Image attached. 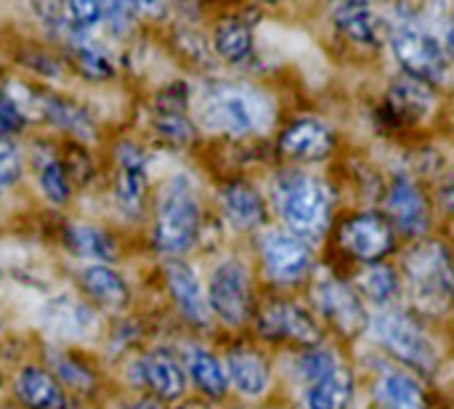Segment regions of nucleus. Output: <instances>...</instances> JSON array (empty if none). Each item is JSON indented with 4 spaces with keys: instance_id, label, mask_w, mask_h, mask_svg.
<instances>
[{
    "instance_id": "nucleus-1",
    "label": "nucleus",
    "mask_w": 454,
    "mask_h": 409,
    "mask_svg": "<svg viewBox=\"0 0 454 409\" xmlns=\"http://www.w3.org/2000/svg\"><path fill=\"white\" fill-rule=\"evenodd\" d=\"M197 117L207 130L229 136H253L271 128L274 101L253 85L215 83L202 90Z\"/></svg>"
},
{
    "instance_id": "nucleus-2",
    "label": "nucleus",
    "mask_w": 454,
    "mask_h": 409,
    "mask_svg": "<svg viewBox=\"0 0 454 409\" xmlns=\"http://www.w3.org/2000/svg\"><path fill=\"white\" fill-rule=\"evenodd\" d=\"M274 205L279 218L295 237L317 240L330 221L327 186L303 170H285L282 176H277Z\"/></svg>"
},
{
    "instance_id": "nucleus-3",
    "label": "nucleus",
    "mask_w": 454,
    "mask_h": 409,
    "mask_svg": "<svg viewBox=\"0 0 454 409\" xmlns=\"http://www.w3.org/2000/svg\"><path fill=\"white\" fill-rule=\"evenodd\" d=\"M200 234V205L186 176L170 178L157 200L154 248L165 256L186 253Z\"/></svg>"
},
{
    "instance_id": "nucleus-4",
    "label": "nucleus",
    "mask_w": 454,
    "mask_h": 409,
    "mask_svg": "<svg viewBox=\"0 0 454 409\" xmlns=\"http://www.w3.org/2000/svg\"><path fill=\"white\" fill-rule=\"evenodd\" d=\"M412 301L428 314H444L454 303V269L447 250L436 242L420 245L404 258Z\"/></svg>"
},
{
    "instance_id": "nucleus-5",
    "label": "nucleus",
    "mask_w": 454,
    "mask_h": 409,
    "mask_svg": "<svg viewBox=\"0 0 454 409\" xmlns=\"http://www.w3.org/2000/svg\"><path fill=\"white\" fill-rule=\"evenodd\" d=\"M391 48L407 75L420 80H444L447 77V53L442 43L420 29L412 21H399L391 32Z\"/></svg>"
},
{
    "instance_id": "nucleus-6",
    "label": "nucleus",
    "mask_w": 454,
    "mask_h": 409,
    "mask_svg": "<svg viewBox=\"0 0 454 409\" xmlns=\"http://www.w3.org/2000/svg\"><path fill=\"white\" fill-rule=\"evenodd\" d=\"M372 330H375V338L391 354H396V359H402L404 365H410V367H415L420 373H431L434 370V365H436L434 343L404 314H380L375 319Z\"/></svg>"
},
{
    "instance_id": "nucleus-7",
    "label": "nucleus",
    "mask_w": 454,
    "mask_h": 409,
    "mask_svg": "<svg viewBox=\"0 0 454 409\" xmlns=\"http://www.w3.org/2000/svg\"><path fill=\"white\" fill-rule=\"evenodd\" d=\"M207 303L210 311L223 325H242L250 314V282L247 271L237 261H223L210 277L207 285Z\"/></svg>"
},
{
    "instance_id": "nucleus-8",
    "label": "nucleus",
    "mask_w": 454,
    "mask_h": 409,
    "mask_svg": "<svg viewBox=\"0 0 454 409\" xmlns=\"http://www.w3.org/2000/svg\"><path fill=\"white\" fill-rule=\"evenodd\" d=\"M261 258L266 274L282 285L303 279L311 266V250L306 242L285 232H266L261 237Z\"/></svg>"
},
{
    "instance_id": "nucleus-9",
    "label": "nucleus",
    "mask_w": 454,
    "mask_h": 409,
    "mask_svg": "<svg viewBox=\"0 0 454 409\" xmlns=\"http://www.w3.org/2000/svg\"><path fill=\"white\" fill-rule=\"evenodd\" d=\"M146 194V154L130 141L117 146V181H114V202L122 216L138 218L144 210Z\"/></svg>"
},
{
    "instance_id": "nucleus-10",
    "label": "nucleus",
    "mask_w": 454,
    "mask_h": 409,
    "mask_svg": "<svg viewBox=\"0 0 454 409\" xmlns=\"http://www.w3.org/2000/svg\"><path fill=\"white\" fill-rule=\"evenodd\" d=\"M258 330L266 338L274 341H298V343H317L319 341V327L314 325V319L295 303H285L277 301L271 306H266L258 317Z\"/></svg>"
},
{
    "instance_id": "nucleus-11",
    "label": "nucleus",
    "mask_w": 454,
    "mask_h": 409,
    "mask_svg": "<svg viewBox=\"0 0 454 409\" xmlns=\"http://www.w3.org/2000/svg\"><path fill=\"white\" fill-rule=\"evenodd\" d=\"M165 279H168L170 295H173L181 317L192 325H200V327L207 325L210 322V303H207V295L202 293L197 274L186 263L170 261L165 269Z\"/></svg>"
},
{
    "instance_id": "nucleus-12",
    "label": "nucleus",
    "mask_w": 454,
    "mask_h": 409,
    "mask_svg": "<svg viewBox=\"0 0 454 409\" xmlns=\"http://www.w3.org/2000/svg\"><path fill=\"white\" fill-rule=\"evenodd\" d=\"M279 149L293 157V160H322L330 154L333 149V133L325 122L314 120V117H303V120H295L285 133H282V141H279Z\"/></svg>"
},
{
    "instance_id": "nucleus-13",
    "label": "nucleus",
    "mask_w": 454,
    "mask_h": 409,
    "mask_svg": "<svg viewBox=\"0 0 454 409\" xmlns=\"http://www.w3.org/2000/svg\"><path fill=\"white\" fill-rule=\"evenodd\" d=\"M314 298H317L319 311H322L327 319H333L343 333H356V330L364 325V311H362L356 295H354L346 285H340L338 279L325 277V279L317 285Z\"/></svg>"
},
{
    "instance_id": "nucleus-14",
    "label": "nucleus",
    "mask_w": 454,
    "mask_h": 409,
    "mask_svg": "<svg viewBox=\"0 0 454 409\" xmlns=\"http://www.w3.org/2000/svg\"><path fill=\"white\" fill-rule=\"evenodd\" d=\"M138 381L160 399H178L186 391V375L168 351H152L136 365Z\"/></svg>"
},
{
    "instance_id": "nucleus-15",
    "label": "nucleus",
    "mask_w": 454,
    "mask_h": 409,
    "mask_svg": "<svg viewBox=\"0 0 454 409\" xmlns=\"http://www.w3.org/2000/svg\"><path fill=\"white\" fill-rule=\"evenodd\" d=\"M154 130L168 144H189L194 138V125L186 114V93L181 85L168 88L154 101Z\"/></svg>"
},
{
    "instance_id": "nucleus-16",
    "label": "nucleus",
    "mask_w": 454,
    "mask_h": 409,
    "mask_svg": "<svg viewBox=\"0 0 454 409\" xmlns=\"http://www.w3.org/2000/svg\"><path fill=\"white\" fill-rule=\"evenodd\" d=\"M391 226L378 216H359L343 226V245L362 261H378L391 248Z\"/></svg>"
},
{
    "instance_id": "nucleus-17",
    "label": "nucleus",
    "mask_w": 454,
    "mask_h": 409,
    "mask_svg": "<svg viewBox=\"0 0 454 409\" xmlns=\"http://www.w3.org/2000/svg\"><path fill=\"white\" fill-rule=\"evenodd\" d=\"M388 101L396 114H402L404 120H412V122L428 117L436 106V96H434L428 80H420L415 75L396 77L388 90Z\"/></svg>"
},
{
    "instance_id": "nucleus-18",
    "label": "nucleus",
    "mask_w": 454,
    "mask_h": 409,
    "mask_svg": "<svg viewBox=\"0 0 454 409\" xmlns=\"http://www.w3.org/2000/svg\"><path fill=\"white\" fill-rule=\"evenodd\" d=\"M16 397L27 409H67V397L51 373L27 367L16 378Z\"/></svg>"
},
{
    "instance_id": "nucleus-19",
    "label": "nucleus",
    "mask_w": 454,
    "mask_h": 409,
    "mask_svg": "<svg viewBox=\"0 0 454 409\" xmlns=\"http://www.w3.org/2000/svg\"><path fill=\"white\" fill-rule=\"evenodd\" d=\"M388 210L394 216V221L407 232V234H420L426 232L428 226V208H426V200L420 194V189L407 181V178H399L388 194Z\"/></svg>"
},
{
    "instance_id": "nucleus-20",
    "label": "nucleus",
    "mask_w": 454,
    "mask_h": 409,
    "mask_svg": "<svg viewBox=\"0 0 454 409\" xmlns=\"http://www.w3.org/2000/svg\"><path fill=\"white\" fill-rule=\"evenodd\" d=\"M85 293L106 311H122L130 301L125 279L109 266H88L80 277Z\"/></svg>"
},
{
    "instance_id": "nucleus-21",
    "label": "nucleus",
    "mask_w": 454,
    "mask_h": 409,
    "mask_svg": "<svg viewBox=\"0 0 454 409\" xmlns=\"http://www.w3.org/2000/svg\"><path fill=\"white\" fill-rule=\"evenodd\" d=\"M43 319H45L48 330H53L56 335H64V338H85L88 333L96 330L93 314L74 298H53L45 306Z\"/></svg>"
},
{
    "instance_id": "nucleus-22",
    "label": "nucleus",
    "mask_w": 454,
    "mask_h": 409,
    "mask_svg": "<svg viewBox=\"0 0 454 409\" xmlns=\"http://www.w3.org/2000/svg\"><path fill=\"white\" fill-rule=\"evenodd\" d=\"M226 381L242 394V397H261L269 389V367L266 362L253 351H234L226 359Z\"/></svg>"
},
{
    "instance_id": "nucleus-23",
    "label": "nucleus",
    "mask_w": 454,
    "mask_h": 409,
    "mask_svg": "<svg viewBox=\"0 0 454 409\" xmlns=\"http://www.w3.org/2000/svg\"><path fill=\"white\" fill-rule=\"evenodd\" d=\"M335 24L346 37L362 45H375L380 37V21L370 11L367 0H338Z\"/></svg>"
},
{
    "instance_id": "nucleus-24",
    "label": "nucleus",
    "mask_w": 454,
    "mask_h": 409,
    "mask_svg": "<svg viewBox=\"0 0 454 409\" xmlns=\"http://www.w3.org/2000/svg\"><path fill=\"white\" fill-rule=\"evenodd\" d=\"M351 391H354L351 375L346 373L343 365H338L309 383L306 405L309 409H346L351 402Z\"/></svg>"
},
{
    "instance_id": "nucleus-25",
    "label": "nucleus",
    "mask_w": 454,
    "mask_h": 409,
    "mask_svg": "<svg viewBox=\"0 0 454 409\" xmlns=\"http://www.w3.org/2000/svg\"><path fill=\"white\" fill-rule=\"evenodd\" d=\"M221 208L237 229H253L263 221V200L247 184H229L221 192Z\"/></svg>"
},
{
    "instance_id": "nucleus-26",
    "label": "nucleus",
    "mask_w": 454,
    "mask_h": 409,
    "mask_svg": "<svg viewBox=\"0 0 454 409\" xmlns=\"http://www.w3.org/2000/svg\"><path fill=\"white\" fill-rule=\"evenodd\" d=\"M186 373L192 375L194 386L202 394H207L213 399H221L226 394V386H229L226 370L221 367V362L210 351H205V349H189L186 351Z\"/></svg>"
},
{
    "instance_id": "nucleus-27",
    "label": "nucleus",
    "mask_w": 454,
    "mask_h": 409,
    "mask_svg": "<svg viewBox=\"0 0 454 409\" xmlns=\"http://www.w3.org/2000/svg\"><path fill=\"white\" fill-rule=\"evenodd\" d=\"M215 51L229 64H245L253 56V32L239 19H226L215 27L213 35Z\"/></svg>"
},
{
    "instance_id": "nucleus-28",
    "label": "nucleus",
    "mask_w": 454,
    "mask_h": 409,
    "mask_svg": "<svg viewBox=\"0 0 454 409\" xmlns=\"http://www.w3.org/2000/svg\"><path fill=\"white\" fill-rule=\"evenodd\" d=\"M40 112L45 114L48 122H53L56 128L67 130V133H74L80 138L85 136H93V122L88 117V112L67 98H59V96H43L40 98Z\"/></svg>"
},
{
    "instance_id": "nucleus-29",
    "label": "nucleus",
    "mask_w": 454,
    "mask_h": 409,
    "mask_svg": "<svg viewBox=\"0 0 454 409\" xmlns=\"http://www.w3.org/2000/svg\"><path fill=\"white\" fill-rule=\"evenodd\" d=\"M67 242H69L72 253H77L82 258H96V261H114L117 258L114 240L90 224H72L67 229Z\"/></svg>"
},
{
    "instance_id": "nucleus-30",
    "label": "nucleus",
    "mask_w": 454,
    "mask_h": 409,
    "mask_svg": "<svg viewBox=\"0 0 454 409\" xmlns=\"http://www.w3.org/2000/svg\"><path fill=\"white\" fill-rule=\"evenodd\" d=\"M378 399L383 409H426L420 386L402 373H386L378 383Z\"/></svg>"
},
{
    "instance_id": "nucleus-31",
    "label": "nucleus",
    "mask_w": 454,
    "mask_h": 409,
    "mask_svg": "<svg viewBox=\"0 0 454 409\" xmlns=\"http://www.w3.org/2000/svg\"><path fill=\"white\" fill-rule=\"evenodd\" d=\"M35 170H37V184L43 189V194L53 202V205H64L69 200V178H67V168L51 154L40 149L35 152Z\"/></svg>"
},
{
    "instance_id": "nucleus-32",
    "label": "nucleus",
    "mask_w": 454,
    "mask_h": 409,
    "mask_svg": "<svg viewBox=\"0 0 454 409\" xmlns=\"http://www.w3.org/2000/svg\"><path fill=\"white\" fill-rule=\"evenodd\" d=\"M72 59H74V67L80 69V75L88 77V80H109V77H114L112 56L96 43H77L74 51H72Z\"/></svg>"
},
{
    "instance_id": "nucleus-33",
    "label": "nucleus",
    "mask_w": 454,
    "mask_h": 409,
    "mask_svg": "<svg viewBox=\"0 0 454 409\" xmlns=\"http://www.w3.org/2000/svg\"><path fill=\"white\" fill-rule=\"evenodd\" d=\"M61 19L72 29H90L104 19V0H61Z\"/></svg>"
},
{
    "instance_id": "nucleus-34",
    "label": "nucleus",
    "mask_w": 454,
    "mask_h": 409,
    "mask_svg": "<svg viewBox=\"0 0 454 409\" xmlns=\"http://www.w3.org/2000/svg\"><path fill=\"white\" fill-rule=\"evenodd\" d=\"M359 290H362L367 298H372V301H378V303H386V301L394 295V290H396V277H394V271L386 269V266H370V269L359 277Z\"/></svg>"
},
{
    "instance_id": "nucleus-35",
    "label": "nucleus",
    "mask_w": 454,
    "mask_h": 409,
    "mask_svg": "<svg viewBox=\"0 0 454 409\" xmlns=\"http://www.w3.org/2000/svg\"><path fill=\"white\" fill-rule=\"evenodd\" d=\"M138 16L136 0H104V21L114 37H122L130 32L133 21Z\"/></svg>"
},
{
    "instance_id": "nucleus-36",
    "label": "nucleus",
    "mask_w": 454,
    "mask_h": 409,
    "mask_svg": "<svg viewBox=\"0 0 454 409\" xmlns=\"http://www.w3.org/2000/svg\"><path fill=\"white\" fill-rule=\"evenodd\" d=\"M338 357L333 351H325V349H317V351H306L301 359H298V373L306 383L317 381L319 375L330 373L333 367H338Z\"/></svg>"
},
{
    "instance_id": "nucleus-37",
    "label": "nucleus",
    "mask_w": 454,
    "mask_h": 409,
    "mask_svg": "<svg viewBox=\"0 0 454 409\" xmlns=\"http://www.w3.org/2000/svg\"><path fill=\"white\" fill-rule=\"evenodd\" d=\"M19 176H21V154L8 138H0V189L13 186Z\"/></svg>"
},
{
    "instance_id": "nucleus-38",
    "label": "nucleus",
    "mask_w": 454,
    "mask_h": 409,
    "mask_svg": "<svg viewBox=\"0 0 454 409\" xmlns=\"http://www.w3.org/2000/svg\"><path fill=\"white\" fill-rule=\"evenodd\" d=\"M24 128V112L8 93L0 90V138H11Z\"/></svg>"
},
{
    "instance_id": "nucleus-39",
    "label": "nucleus",
    "mask_w": 454,
    "mask_h": 409,
    "mask_svg": "<svg viewBox=\"0 0 454 409\" xmlns=\"http://www.w3.org/2000/svg\"><path fill=\"white\" fill-rule=\"evenodd\" d=\"M56 365H59V373H61V378H64V381L74 383L77 389L90 386V373H88V370L77 367V365H74V362H69V359H59Z\"/></svg>"
},
{
    "instance_id": "nucleus-40",
    "label": "nucleus",
    "mask_w": 454,
    "mask_h": 409,
    "mask_svg": "<svg viewBox=\"0 0 454 409\" xmlns=\"http://www.w3.org/2000/svg\"><path fill=\"white\" fill-rule=\"evenodd\" d=\"M138 13H149V16H162L168 8V0H136Z\"/></svg>"
},
{
    "instance_id": "nucleus-41",
    "label": "nucleus",
    "mask_w": 454,
    "mask_h": 409,
    "mask_svg": "<svg viewBox=\"0 0 454 409\" xmlns=\"http://www.w3.org/2000/svg\"><path fill=\"white\" fill-rule=\"evenodd\" d=\"M444 53L454 59V21L447 24V29H444Z\"/></svg>"
},
{
    "instance_id": "nucleus-42",
    "label": "nucleus",
    "mask_w": 454,
    "mask_h": 409,
    "mask_svg": "<svg viewBox=\"0 0 454 409\" xmlns=\"http://www.w3.org/2000/svg\"><path fill=\"white\" fill-rule=\"evenodd\" d=\"M128 409H162V405H160L157 399H149V397H146V399H141V402L130 405Z\"/></svg>"
},
{
    "instance_id": "nucleus-43",
    "label": "nucleus",
    "mask_w": 454,
    "mask_h": 409,
    "mask_svg": "<svg viewBox=\"0 0 454 409\" xmlns=\"http://www.w3.org/2000/svg\"><path fill=\"white\" fill-rule=\"evenodd\" d=\"M181 409H197V407H181Z\"/></svg>"
}]
</instances>
